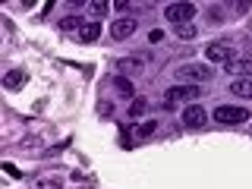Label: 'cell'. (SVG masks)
<instances>
[{"label":"cell","mask_w":252,"mask_h":189,"mask_svg":"<svg viewBox=\"0 0 252 189\" xmlns=\"http://www.w3.org/2000/svg\"><path fill=\"white\" fill-rule=\"evenodd\" d=\"M202 98V85H189V82H177L170 85L167 94H164V107L173 110V104H195V101Z\"/></svg>","instance_id":"6da1fadb"},{"label":"cell","mask_w":252,"mask_h":189,"mask_svg":"<svg viewBox=\"0 0 252 189\" xmlns=\"http://www.w3.org/2000/svg\"><path fill=\"white\" fill-rule=\"evenodd\" d=\"M211 76H215V69L208 63H183V66H177V79L180 82H189V85L211 82Z\"/></svg>","instance_id":"7a4b0ae2"},{"label":"cell","mask_w":252,"mask_h":189,"mask_svg":"<svg viewBox=\"0 0 252 189\" xmlns=\"http://www.w3.org/2000/svg\"><path fill=\"white\" fill-rule=\"evenodd\" d=\"M195 13H199V6L189 3V0H180V3L164 6V16H167V22H173V26H189V22L195 19Z\"/></svg>","instance_id":"3957f363"},{"label":"cell","mask_w":252,"mask_h":189,"mask_svg":"<svg viewBox=\"0 0 252 189\" xmlns=\"http://www.w3.org/2000/svg\"><path fill=\"white\" fill-rule=\"evenodd\" d=\"M215 120H218V123H227V126L246 123V120H249V107H236V104H220V107H215Z\"/></svg>","instance_id":"277c9868"},{"label":"cell","mask_w":252,"mask_h":189,"mask_svg":"<svg viewBox=\"0 0 252 189\" xmlns=\"http://www.w3.org/2000/svg\"><path fill=\"white\" fill-rule=\"evenodd\" d=\"M205 57H208L211 63H233L236 60V51H233V44H227V41H211L208 47H205Z\"/></svg>","instance_id":"5b68a950"},{"label":"cell","mask_w":252,"mask_h":189,"mask_svg":"<svg viewBox=\"0 0 252 189\" xmlns=\"http://www.w3.org/2000/svg\"><path fill=\"white\" fill-rule=\"evenodd\" d=\"M180 120H183V126H189V129H202V126L208 123V114H205V107H199V104H189V107H183Z\"/></svg>","instance_id":"8992f818"},{"label":"cell","mask_w":252,"mask_h":189,"mask_svg":"<svg viewBox=\"0 0 252 189\" xmlns=\"http://www.w3.org/2000/svg\"><path fill=\"white\" fill-rule=\"evenodd\" d=\"M132 32H136V19H132V16H120V19L110 26V38H114V41H126V38H132Z\"/></svg>","instance_id":"52a82bcc"},{"label":"cell","mask_w":252,"mask_h":189,"mask_svg":"<svg viewBox=\"0 0 252 189\" xmlns=\"http://www.w3.org/2000/svg\"><path fill=\"white\" fill-rule=\"evenodd\" d=\"M145 69V57L142 54H132V57H123V60H117V73L120 76H136Z\"/></svg>","instance_id":"ba28073f"},{"label":"cell","mask_w":252,"mask_h":189,"mask_svg":"<svg viewBox=\"0 0 252 189\" xmlns=\"http://www.w3.org/2000/svg\"><path fill=\"white\" fill-rule=\"evenodd\" d=\"M227 73L236 79H252V60H233L227 63Z\"/></svg>","instance_id":"9c48e42d"},{"label":"cell","mask_w":252,"mask_h":189,"mask_svg":"<svg viewBox=\"0 0 252 189\" xmlns=\"http://www.w3.org/2000/svg\"><path fill=\"white\" fill-rule=\"evenodd\" d=\"M114 89L120 92L123 98H132V94H136V85H132L129 76H114Z\"/></svg>","instance_id":"30bf717a"},{"label":"cell","mask_w":252,"mask_h":189,"mask_svg":"<svg viewBox=\"0 0 252 189\" xmlns=\"http://www.w3.org/2000/svg\"><path fill=\"white\" fill-rule=\"evenodd\" d=\"M230 92L236 94V98H252V79H233Z\"/></svg>","instance_id":"8fae6325"},{"label":"cell","mask_w":252,"mask_h":189,"mask_svg":"<svg viewBox=\"0 0 252 189\" xmlns=\"http://www.w3.org/2000/svg\"><path fill=\"white\" fill-rule=\"evenodd\" d=\"M22 82H26V73H22V69H10V73L3 76V85H6L10 92H16V89H19Z\"/></svg>","instance_id":"7c38bea8"},{"label":"cell","mask_w":252,"mask_h":189,"mask_svg":"<svg viewBox=\"0 0 252 189\" xmlns=\"http://www.w3.org/2000/svg\"><path fill=\"white\" fill-rule=\"evenodd\" d=\"M60 29L63 32H79V35H82L85 22H82V16H66V19H60Z\"/></svg>","instance_id":"4fadbf2b"},{"label":"cell","mask_w":252,"mask_h":189,"mask_svg":"<svg viewBox=\"0 0 252 189\" xmlns=\"http://www.w3.org/2000/svg\"><path fill=\"white\" fill-rule=\"evenodd\" d=\"M145 110H148V101H145V98H132V101H129V117H132V120H139Z\"/></svg>","instance_id":"5bb4252c"},{"label":"cell","mask_w":252,"mask_h":189,"mask_svg":"<svg viewBox=\"0 0 252 189\" xmlns=\"http://www.w3.org/2000/svg\"><path fill=\"white\" fill-rule=\"evenodd\" d=\"M98 35H101V22H89L79 38H82V41H98Z\"/></svg>","instance_id":"9a60e30c"},{"label":"cell","mask_w":252,"mask_h":189,"mask_svg":"<svg viewBox=\"0 0 252 189\" xmlns=\"http://www.w3.org/2000/svg\"><path fill=\"white\" fill-rule=\"evenodd\" d=\"M85 6H89V13L94 16V19H101V16L107 13V6H110V3H104V0H92V3H85Z\"/></svg>","instance_id":"2e32d148"},{"label":"cell","mask_w":252,"mask_h":189,"mask_svg":"<svg viewBox=\"0 0 252 189\" xmlns=\"http://www.w3.org/2000/svg\"><path fill=\"white\" fill-rule=\"evenodd\" d=\"M195 32H199V29H195L192 22H189V26H177V35L183 38V41H189V38H195Z\"/></svg>","instance_id":"e0dca14e"},{"label":"cell","mask_w":252,"mask_h":189,"mask_svg":"<svg viewBox=\"0 0 252 189\" xmlns=\"http://www.w3.org/2000/svg\"><path fill=\"white\" fill-rule=\"evenodd\" d=\"M155 129H158V123H155V120H145V123H139V129H136V132H139L142 139H145V136H152Z\"/></svg>","instance_id":"ac0fdd59"},{"label":"cell","mask_w":252,"mask_h":189,"mask_svg":"<svg viewBox=\"0 0 252 189\" xmlns=\"http://www.w3.org/2000/svg\"><path fill=\"white\" fill-rule=\"evenodd\" d=\"M110 6H114V10H117V13H126V10H129V6H132V3H126V0H114V3H110Z\"/></svg>","instance_id":"d6986e66"},{"label":"cell","mask_w":252,"mask_h":189,"mask_svg":"<svg viewBox=\"0 0 252 189\" xmlns=\"http://www.w3.org/2000/svg\"><path fill=\"white\" fill-rule=\"evenodd\" d=\"M161 38H164V32H161V29H152V32H148V41H152V44H155V41H161Z\"/></svg>","instance_id":"ffe728a7"}]
</instances>
